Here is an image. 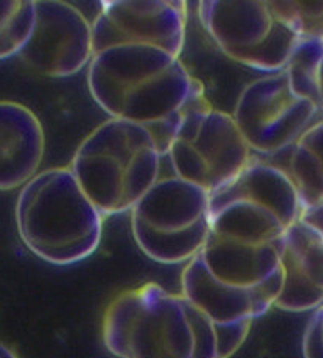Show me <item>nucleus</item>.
Listing matches in <instances>:
<instances>
[{
  "label": "nucleus",
  "instance_id": "obj_1",
  "mask_svg": "<svg viewBox=\"0 0 323 358\" xmlns=\"http://www.w3.org/2000/svg\"><path fill=\"white\" fill-rule=\"evenodd\" d=\"M87 84L110 119L147 128L163 158L183 117L210 103L202 83L191 76L180 57L144 45L114 46L93 54Z\"/></svg>",
  "mask_w": 323,
  "mask_h": 358
},
{
  "label": "nucleus",
  "instance_id": "obj_2",
  "mask_svg": "<svg viewBox=\"0 0 323 358\" xmlns=\"http://www.w3.org/2000/svg\"><path fill=\"white\" fill-rule=\"evenodd\" d=\"M250 330L216 325L183 294L147 282L108 306L103 343L117 358H231Z\"/></svg>",
  "mask_w": 323,
  "mask_h": 358
},
{
  "label": "nucleus",
  "instance_id": "obj_3",
  "mask_svg": "<svg viewBox=\"0 0 323 358\" xmlns=\"http://www.w3.org/2000/svg\"><path fill=\"white\" fill-rule=\"evenodd\" d=\"M15 217L22 243L48 264L82 262L101 243L103 215L70 168L46 169L24 185Z\"/></svg>",
  "mask_w": 323,
  "mask_h": 358
},
{
  "label": "nucleus",
  "instance_id": "obj_4",
  "mask_svg": "<svg viewBox=\"0 0 323 358\" xmlns=\"http://www.w3.org/2000/svg\"><path fill=\"white\" fill-rule=\"evenodd\" d=\"M161 152L147 128L109 119L80 142L70 169L103 217L131 212L159 180Z\"/></svg>",
  "mask_w": 323,
  "mask_h": 358
},
{
  "label": "nucleus",
  "instance_id": "obj_5",
  "mask_svg": "<svg viewBox=\"0 0 323 358\" xmlns=\"http://www.w3.org/2000/svg\"><path fill=\"white\" fill-rule=\"evenodd\" d=\"M301 203L285 171L251 162L224 187L210 193V236L264 246L282 240L298 221Z\"/></svg>",
  "mask_w": 323,
  "mask_h": 358
},
{
  "label": "nucleus",
  "instance_id": "obj_6",
  "mask_svg": "<svg viewBox=\"0 0 323 358\" xmlns=\"http://www.w3.org/2000/svg\"><path fill=\"white\" fill-rule=\"evenodd\" d=\"M136 243L158 264L189 262L210 232V193L177 176L159 178L131 210Z\"/></svg>",
  "mask_w": 323,
  "mask_h": 358
},
{
  "label": "nucleus",
  "instance_id": "obj_7",
  "mask_svg": "<svg viewBox=\"0 0 323 358\" xmlns=\"http://www.w3.org/2000/svg\"><path fill=\"white\" fill-rule=\"evenodd\" d=\"M199 20L222 54L268 75L285 70L301 38L266 0H205Z\"/></svg>",
  "mask_w": 323,
  "mask_h": 358
},
{
  "label": "nucleus",
  "instance_id": "obj_8",
  "mask_svg": "<svg viewBox=\"0 0 323 358\" xmlns=\"http://www.w3.org/2000/svg\"><path fill=\"white\" fill-rule=\"evenodd\" d=\"M167 158L173 176L203 188L220 189L237 177L251 159V150L231 114L210 103L183 117Z\"/></svg>",
  "mask_w": 323,
  "mask_h": 358
},
{
  "label": "nucleus",
  "instance_id": "obj_9",
  "mask_svg": "<svg viewBox=\"0 0 323 358\" xmlns=\"http://www.w3.org/2000/svg\"><path fill=\"white\" fill-rule=\"evenodd\" d=\"M319 113L313 103L292 92L282 70L247 84L232 119L251 152L275 155L294 144Z\"/></svg>",
  "mask_w": 323,
  "mask_h": 358
},
{
  "label": "nucleus",
  "instance_id": "obj_10",
  "mask_svg": "<svg viewBox=\"0 0 323 358\" xmlns=\"http://www.w3.org/2000/svg\"><path fill=\"white\" fill-rule=\"evenodd\" d=\"M188 5L182 0H108L92 21L93 54L114 46L144 45L180 57Z\"/></svg>",
  "mask_w": 323,
  "mask_h": 358
},
{
  "label": "nucleus",
  "instance_id": "obj_11",
  "mask_svg": "<svg viewBox=\"0 0 323 358\" xmlns=\"http://www.w3.org/2000/svg\"><path fill=\"white\" fill-rule=\"evenodd\" d=\"M20 55L43 76L78 75L93 57L92 22L71 3L36 0L35 26Z\"/></svg>",
  "mask_w": 323,
  "mask_h": 358
},
{
  "label": "nucleus",
  "instance_id": "obj_12",
  "mask_svg": "<svg viewBox=\"0 0 323 358\" xmlns=\"http://www.w3.org/2000/svg\"><path fill=\"white\" fill-rule=\"evenodd\" d=\"M45 150V129L34 110L16 101H0V191L32 180Z\"/></svg>",
  "mask_w": 323,
  "mask_h": 358
},
{
  "label": "nucleus",
  "instance_id": "obj_13",
  "mask_svg": "<svg viewBox=\"0 0 323 358\" xmlns=\"http://www.w3.org/2000/svg\"><path fill=\"white\" fill-rule=\"evenodd\" d=\"M281 264L290 265L323 289V238L300 220L284 234Z\"/></svg>",
  "mask_w": 323,
  "mask_h": 358
},
{
  "label": "nucleus",
  "instance_id": "obj_14",
  "mask_svg": "<svg viewBox=\"0 0 323 358\" xmlns=\"http://www.w3.org/2000/svg\"><path fill=\"white\" fill-rule=\"evenodd\" d=\"M323 60V38H300L285 66L290 89L298 98L319 109L317 71Z\"/></svg>",
  "mask_w": 323,
  "mask_h": 358
},
{
  "label": "nucleus",
  "instance_id": "obj_15",
  "mask_svg": "<svg viewBox=\"0 0 323 358\" xmlns=\"http://www.w3.org/2000/svg\"><path fill=\"white\" fill-rule=\"evenodd\" d=\"M34 26V0H0V60L21 54Z\"/></svg>",
  "mask_w": 323,
  "mask_h": 358
},
{
  "label": "nucleus",
  "instance_id": "obj_16",
  "mask_svg": "<svg viewBox=\"0 0 323 358\" xmlns=\"http://www.w3.org/2000/svg\"><path fill=\"white\" fill-rule=\"evenodd\" d=\"M303 357L323 358V310L317 308L303 335Z\"/></svg>",
  "mask_w": 323,
  "mask_h": 358
},
{
  "label": "nucleus",
  "instance_id": "obj_17",
  "mask_svg": "<svg viewBox=\"0 0 323 358\" xmlns=\"http://www.w3.org/2000/svg\"><path fill=\"white\" fill-rule=\"evenodd\" d=\"M295 142H298V144L303 147H306V149L313 153L317 158V162H319L323 174V120L313 123V125H310Z\"/></svg>",
  "mask_w": 323,
  "mask_h": 358
},
{
  "label": "nucleus",
  "instance_id": "obj_18",
  "mask_svg": "<svg viewBox=\"0 0 323 358\" xmlns=\"http://www.w3.org/2000/svg\"><path fill=\"white\" fill-rule=\"evenodd\" d=\"M300 221H303L304 224L310 227L315 234L323 238V201L315 203V206H309V207H303L301 213H300Z\"/></svg>",
  "mask_w": 323,
  "mask_h": 358
},
{
  "label": "nucleus",
  "instance_id": "obj_19",
  "mask_svg": "<svg viewBox=\"0 0 323 358\" xmlns=\"http://www.w3.org/2000/svg\"><path fill=\"white\" fill-rule=\"evenodd\" d=\"M317 92H319V110L323 113V60L317 71Z\"/></svg>",
  "mask_w": 323,
  "mask_h": 358
},
{
  "label": "nucleus",
  "instance_id": "obj_20",
  "mask_svg": "<svg viewBox=\"0 0 323 358\" xmlns=\"http://www.w3.org/2000/svg\"><path fill=\"white\" fill-rule=\"evenodd\" d=\"M0 358H17V355L7 345L0 343Z\"/></svg>",
  "mask_w": 323,
  "mask_h": 358
},
{
  "label": "nucleus",
  "instance_id": "obj_21",
  "mask_svg": "<svg viewBox=\"0 0 323 358\" xmlns=\"http://www.w3.org/2000/svg\"><path fill=\"white\" fill-rule=\"evenodd\" d=\"M322 310H323V305H322Z\"/></svg>",
  "mask_w": 323,
  "mask_h": 358
}]
</instances>
